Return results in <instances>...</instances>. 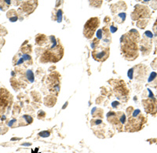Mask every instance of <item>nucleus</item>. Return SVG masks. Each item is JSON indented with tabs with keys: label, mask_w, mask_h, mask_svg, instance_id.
Here are the masks:
<instances>
[{
	"label": "nucleus",
	"mask_w": 157,
	"mask_h": 153,
	"mask_svg": "<svg viewBox=\"0 0 157 153\" xmlns=\"http://www.w3.org/2000/svg\"><path fill=\"white\" fill-rule=\"evenodd\" d=\"M121 50L127 60H132L137 57V46L136 43L133 42L127 35H123L121 37Z\"/></svg>",
	"instance_id": "f257e3e1"
},
{
	"label": "nucleus",
	"mask_w": 157,
	"mask_h": 153,
	"mask_svg": "<svg viewBox=\"0 0 157 153\" xmlns=\"http://www.w3.org/2000/svg\"><path fill=\"white\" fill-rule=\"evenodd\" d=\"M63 48L59 43L58 46L54 48H49L46 50L41 57V60L42 63L46 62H57L61 59L63 56Z\"/></svg>",
	"instance_id": "f03ea898"
},
{
	"label": "nucleus",
	"mask_w": 157,
	"mask_h": 153,
	"mask_svg": "<svg viewBox=\"0 0 157 153\" xmlns=\"http://www.w3.org/2000/svg\"><path fill=\"white\" fill-rule=\"evenodd\" d=\"M100 20L97 18H92L89 19L84 25L83 35L87 39H91L94 34L99 27Z\"/></svg>",
	"instance_id": "7ed1b4c3"
},
{
	"label": "nucleus",
	"mask_w": 157,
	"mask_h": 153,
	"mask_svg": "<svg viewBox=\"0 0 157 153\" xmlns=\"http://www.w3.org/2000/svg\"><path fill=\"white\" fill-rule=\"evenodd\" d=\"M46 83L48 84V88L51 93L55 95H58L60 91V81H59V75L58 73H52L49 75Z\"/></svg>",
	"instance_id": "20e7f679"
},
{
	"label": "nucleus",
	"mask_w": 157,
	"mask_h": 153,
	"mask_svg": "<svg viewBox=\"0 0 157 153\" xmlns=\"http://www.w3.org/2000/svg\"><path fill=\"white\" fill-rule=\"evenodd\" d=\"M110 49L109 47H105V46H97L96 49L94 50L92 53L93 58L95 60L102 62L105 61L109 57Z\"/></svg>",
	"instance_id": "39448f33"
},
{
	"label": "nucleus",
	"mask_w": 157,
	"mask_h": 153,
	"mask_svg": "<svg viewBox=\"0 0 157 153\" xmlns=\"http://www.w3.org/2000/svg\"><path fill=\"white\" fill-rule=\"evenodd\" d=\"M142 119H143L142 115H140V116H130L126 126V130L129 131H139L142 126Z\"/></svg>",
	"instance_id": "423d86ee"
},
{
	"label": "nucleus",
	"mask_w": 157,
	"mask_h": 153,
	"mask_svg": "<svg viewBox=\"0 0 157 153\" xmlns=\"http://www.w3.org/2000/svg\"><path fill=\"white\" fill-rule=\"evenodd\" d=\"M137 8L135 7L136 9L131 14V18H132L133 20H137L139 18H145V17L149 16V8L145 7V6H141L139 5H137Z\"/></svg>",
	"instance_id": "0eeeda50"
},
{
	"label": "nucleus",
	"mask_w": 157,
	"mask_h": 153,
	"mask_svg": "<svg viewBox=\"0 0 157 153\" xmlns=\"http://www.w3.org/2000/svg\"><path fill=\"white\" fill-rule=\"evenodd\" d=\"M142 102H143V106H144L146 112L152 114V115H154L156 113V100H153V99H146V100H142Z\"/></svg>",
	"instance_id": "6e6552de"
},
{
	"label": "nucleus",
	"mask_w": 157,
	"mask_h": 153,
	"mask_svg": "<svg viewBox=\"0 0 157 153\" xmlns=\"http://www.w3.org/2000/svg\"><path fill=\"white\" fill-rule=\"evenodd\" d=\"M36 6H37V2L36 1L35 2H32V3L30 2H26L24 4V6H23V10L29 14V13H32L35 10Z\"/></svg>",
	"instance_id": "1a4fd4ad"
},
{
	"label": "nucleus",
	"mask_w": 157,
	"mask_h": 153,
	"mask_svg": "<svg viewBox=\"0 0 157 153\" xmlns=\"http://www.w3.org/2000/svg\"><path fill=\"white\" fill-rule=\"evenodd\" d=\"M48 39H48L46 35L39 34V35H38L37 36H36V38H35V42H36V44H37V45L42 46L47 42Z\"/></svg>",
	"instance_id": "9d476101"
},
{
	"label": "nucleus",
	"mask_w": 157,
	"mask_h": 153,
	"mask_svg": "<svg viewBox=\"0 0 157 153\" xmlns=\"http://www.w3.org/2000/svg\"><path fill=\"white\" fill-rule=\"evenodd\" d=\"M33 119L30 116L25 115L20 119V126H26L32 123Z\"/></svg>",
	"instance_id": "9b49d317"
},
{
	"label": "nucleus",
	"mask_w": 157,
	"mask_h": 153,
	"mask_svg": "<svg viewBox=\"0 0 157 153\" xmlns=\"http://www.w3.org/2000/svg\"><path fill=\"white\" fill-rule=\"evenodd\" d=\"M44 103L48 107H52L56 103V98H54L53 96H48L44 99Z\"/></svg>",
	"instance_id": "f8f14e48"
},
{
	"label": "nucleus",
	"mask_w": 157,
	"mask_h": 153,
	"mask_svg": "<svg viewBox=\"0 0 157 153\" xmlns=\"http://www.w3.org/2000/svg\"><path fill=\"white\" fill-rule=\"evenodd\" d=\"M125 19H126V13H120L118 15L114 17L115 21L116 23H119V24H122V23L124 22Z\"/></svg>",
	"instance_id": "ddd939ff"
},
{
	"label": "nucleus",
	"mask_w": 157,
	"mask_h": 153,
	"mask_svg": "<svg viewBox=\"0 0 157 153\" xmlns=\"http://www.w3.org/2000/svg\"><path fill=\"white\" fill-rule=\"evenodd\" d=\"M7 18L10 19V21L12 22H15L16 20H18V15H17V13L14 10H10V12L7 13Z\"/></svg>",
	"instance_id": "4468645a"
},
{
	"label": "nucleus",
	"mask_w": 157,
	"mask_h": 153,
	"mask_svg": "<svg viewBox=\"0 0 157 153\" xmlns=\"http://www.w3.org/2000/svg\"><path fill=\"white\" fill-rule=\"evenodd\" d=\"M148 82L150 83V85L153 86V83L157 85V74L156 72H152L150 74L149 78L148 79Z\"/></svg>",
	"instance_id": "2eb2a0df"
},
{
	"label": "nucleus",
	"mask_w": 157,
	"mask_h": 153,
	"mask_svg": "<svg viewBox=\"0 0 157 153\" xmlns=\"http://www.w3.org/2000/svg\"><path fill=\"white\" fill-rule=\"evenodd\" d=\"M10 1H0V10H6L10 5Z\"/></svg>",
	"instance_id": "dca6fc26"
},
{
	"label": "nucleus",
	"mask_w": 157,
	"mask_h": 153,
	"mask_svg": "<svg viewBox=\"0 0 157 153\" xmlns=\"http://www.w3.org/2000/svg\"><path fill=\"white\" fill-rule=\"evenodd\" d=\"M117 113L119 114V115H120V116H117V117H118V119H120L121 124H124L125 122H126V116L124 115V113L121 112H117Z\"/></svg>",
	"instance_id": "f3484780"
},
{
	"label": "nucleus",
	"mask_w": 157,
	"mask_h": 153,
	"mask_svg": "<svg viewBox=\"0 0 157 153\" xmlns=\"http://www.w3.org/2000/svg\"><path fill=\"white\" fill-rule=\"evenodd\" d=\"M27 80L29 81L30 83H33V81H34V75H33V72L31 70L27 71Z\"/></svg>",
	"instance_id": "a211bd4d"
},
{
	"label": "nucleus",
	"mask_w": 157,
	"mask_h": 153,
	"mask_svg": "<svg viewBox=\"0 0 157 153\" xmlns=\"http://www.w3.org/2000/svg\"><path fill=\"white\" fill-rule=\"evenodd\" d=\"M100 43V40H98L97 38L96 39H93L92 43H91V44H90V46H91V48H93L94 50V49H96V48L98 46V44H99Z\"/></svg>",
	"instance_id": "6ab92c4d"
},
{
	"label": "nucleus",
	"mask_w": 157,
	"mask_h": 153,
	"mask_svg": "<svg viewBox=\"0 0 157 153\" xmlns=\"http://www.w3.org/2000/svg\"><path fill=\"white\" fill-rule=\"evenodd\" d=\"M57 21L58 22H61L62 20V10H58V13H57Z\"/></svg>",
	"instance_id": "aec40b11"
},
{
	"label": "nucleus",
	"mask_w": 157,
	"mask_h": 153,
	"mask_svg": "<svg viewBox=\"0 0 157 153\" xmlns=\"http://www.w3.org/2000/svg\"><path fill=\"white\" fill-rule=\"evenodd\" d=\"M108 28H109L110 32H112V33H115L118 29L117 26H115L114 23H112V25H110V27Z\"/></svg>",
	"instance_id": "412c9836"
},
{
	"label": "nucleus",
	"mask_w": 157,
	"mask_h": 153,
	"mask_svg": "<svg viewBox=\"0 0 157 153\" xmlns=\"http://www.w3.org/2000/svg\"><path fill=\"white\" fill-rule=\"evenodd\" d=\"M50 133L49 131H42V132H40V133H39V135L42 137V138H47V137L50 136Z\"/></svg>",
	"instance_id": "4be33fe9"
},
{
	"label": "nucleus",
	"mask_w": 157,
	"mask_h": 153,
	"mask_svg": "<svg viewBox=\"0 0 157 153\" xmlns=\"http://www.w3.org/2000/svg\"><path fill=\"white\" fill-rule=\"evenodd\" d=\"M119 105H120V103H119L118 101H114V102H113V103L112 104V107H113V108H116V107H117V106Z\"/></svg>",
	"instance_id": "5701e85b"
},
{
	"label": "nucleus",
	"mask_w": 157,
	"mask_h": 153,
	"mask_svg": "<svg viewBox=\"0 0 157 153\" xmlns=\"http://www.w3.org/2000/svg\"><path fill=\"white\" fill-rule=\"evenodd\" d=\"M15 122H17V120H16V119H13V120L10 121V123H9V124H8V125L10 126H12L13 124V123H15Z\"/></svg>",
	"instance_id": "b1692460"
},
{
	"label": "nucleus",
	"mask_w": 157,
	"mask_h": 153,
	"mask_svg": "<svg viewBox=\"0 0 157 153\" xmlns=\"http://www.w3.org/2000/svg\"><path fill=\"white\" fill-rule=\"evenodd\" d=\"M110 20H111V19H110L109 17H106L105 19V23H108V22H109Z\"/></svg>",
	"instance_id": "393cba45"
},
{
	"label": "nucleus",
	"mask_w": 157,
	"mask_h": 153,
	"mask_svg": "<svg viewBox=\"0 0 157 153\" xmlns=\"http://www.w3.org/2000/svg\"><path fill=\"white\" fill-rule=\"evenodd\" d=\"M156 30V31H157V20H156V25H155V26L154 27H153V30Z\"/></svg>",
	"instance_id": "a878e982"
}]
</instances>
